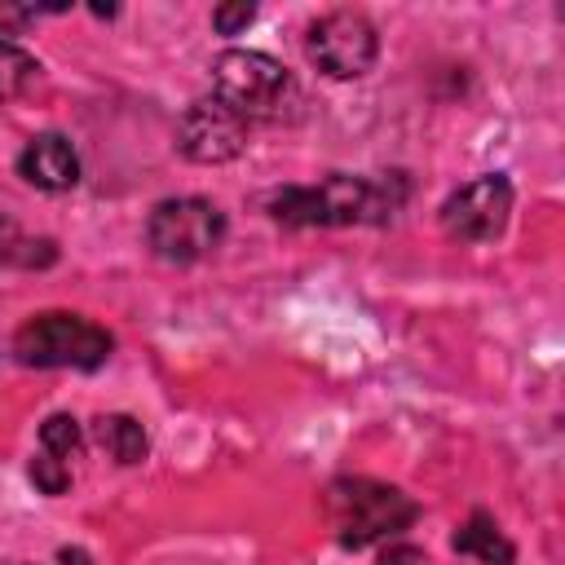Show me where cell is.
<instances>
[{
  "mask_svg": "<svg viewBox=\"0 0 565 565\" xmlns=\"http://www.w3.org/2000/svg\"><path fill=\"white\" fill-rule=\"evenodd\" d=\"M40 18V4H0V40L26 31Z\"/></svg>",
  "mask_w": 565,
  "mask_h": 565,
  "instance_id": "2e32d148",
  "label": "cell"
},
{
  "mask_svg": "<svg viewBox=\"0 0 565 565\" xmlns=\"http://www.w3.org/2000/svg\"><path fill=\"white\" fill-rule=\"evenodd\" d=\"M115 349V335L106 327H97L84 313H66V309H49L35 313L18 327L13 335V358L22 366H75V371H97Z\"/></svg>",
  "mask_w": 565,
  "mask_h": 565,
  "instance_id": "277c9868",
  "label": "cell"
},
{
  "mask_svg": "<svg viewBox=\"0 0 565 565\" xmlns=\"http://www.w3.org/2000/svg\"><path fill=\"white\" fill-rule=\"evenodd\" d=\"M212 97L225 102L247 124L252 119L278 124L287 115H296V106H300V88H296L291 71L282 62H274L269 53H256V49H230L216 57Z\"/></svg>",
  "mask_w": 565,
  "mask_h": 565,
  "instance_id": "3957f363",
  "label": "cell"
},
{
  "mask_svg": "<svg viewBox=\"0 0 565 565\" xmlns=\"http://www.w3.org/2000/svg\"><path fill=\"white\" fill-rule=\"evenodd\" d=\"M221 238H225V212L212 199L185 194V199H163L150 207L146 243L168 265H194L212 256Z\"/></svg>",
  "mask_w": 565,
  "mask_h": 565,
  "instance_id": "5b68a950",
  "label": "cell"
},
{
  "mask_svg": "<svg viewBox=\"0 0 565 565\" xmlns=\"http://www.w3.org/2000/svg\"><path fill=\"white\" fill-rule=\"evenodd\" d=\"M322 503H327V521H331L340 547H353V552L384 543V539H397L419 516V503L411 494H402L388 481H371V477L331 481Z\"/></svg>",
  "mask_w": 565,
  "mask_h": 565,
  "instance_id": "7a4b0ae2",
  "label": "cell"
},
{
  "mask_svg": "<svg viewBox=\"0 0 565 565\" xmlns=\"http://www.w3.org/2000/svg\"><path fill=\"white\" fill-rule=\"evenodd\" d=\"M53 565H93V561H88L84 547H62V552L53 556Z\"/></svg>",
  "mask_w": 565,
  "mask_h": 565,
  "instance_id": "ac0fdd59",
  "label": "cell"
},
{
  "mask_svg": "<svg viewBox=\"0 0 565 565\" xmlns=\"http://www.w3.org/2000/svg\"><path fill=\"white\" fill-rule=\"evenodd\" d=\"M252 18H256V4H247V0H238V4H216V9H212V26H216L221 35H238L243 26H252Z\"/></svg>",
  "mask_w": 565,
  "mask_h": 565,
  "instance_id": "9a60e30c",
  "label": "cell"
},
{
  "mask_svg": "<svg viewBox=\"0 0 565 565\" xmlns=\"http://www.w3.org/2000/svg\"><path fill=\"white\" fill-rule=\"evenodd\" d=\"M35 75H40V62L31 53H22L13 40H0V102L26 93L35 84Z\"/></svg>",
  "mask_w": 565,
  "mask_h": 565,
  "instance_id": "7c38bea8",
  "label": "cell"
},
{
  "mask_svg": "<svg viewBox=\"0 0 565 565\" xmlns=\"http://www.w3.org/2000/svg\"><path fill=\"white\" fill-rule=\"evenodd\" d=\"M450 547L459 556H472L481 565H512L516 561V547L503 539V530L494 525L490 512H472L455 534H450Z\"/></svg>",
  "mask_w": 565,
  "mask_h": 565,
  "instance_id": "30bf717a",
  "label": "cell"
},
{
  "mask_svg": "<svg viewBox=\"0 0 565 565\" xmlns=\"http://www.w3.org/2000/svg\"><path fill=\"white\" fill-rule=\"evenodd\" d=\"M40 446L53 455V459H75L79 450H84V428H79V419L75 415H66V411H53L44 424H40Z\"/></svg>",
  "mask_w": 565,
  "mask_h": 565,
  "instance_id": "4fadbf2b",
  "label": "cell"
},
{
  "mask_svg": "<svg viewBox=\"0 0 565 565\" xmlns=\"http://www.w3.org/2000/svg\"><path fill=\"white\" fill-rule=\"evenodd\" d=\"M305 57L331 79H358L380 57V35L358 9L322 13L305 35Z\"/></svg>",
  "mask_w": 565,
  "mask_h": 565,
  "instance_id": "8992f818",
  "label": "cell"
},
{
  "mask_svg": "<svg viewBox=\"0 0 565 565\" xmlns=\"http://www.w3.org/2000/svg\"><path fill=\"white\" fill-rule=\"evenodd\" d=\"M26 477H31V486H35L40 494H62V490L71 486V468H66L62 459H53L49 450L31 455V463H26Z\"/></svg>",
  "mask_w": 565,
  "mask_h": 565,
  "instance_id": "5bb4252c",
  "label": "cell"
},
{
  "mask_svg": "<svg viewBox=\"0 0 565 565\" xmlns=\"http://www.w3.org/2000/svg\"><path fill=\"white\" fill-rule=\"evenodd\" d=\"M93 437L102 441V450L115 463H141L150 455V437H146V424L137 415H102L93 424Z\"/></svg>",
  "mask_w": 565,
  "mask_h": 565,
  "instance_id": "8fae6325",
  "label": "cell"
},
{
  "mask_svg": "<svg viewBox=\"0 0 565 565\" xmlns=\"http://www.w3.org/2000/svg\"><path fill=\"white\" fill-rule=\"evenodd\" d=\"M18 172L26 185L62 194V190H75L79 181V154L62 132H35L18 154Z\"/></svg>",
  "mask_w": 565,
  "mask_h": 565,
  "instance_id": "9c48e42d",
  "label": "cell"
},
{
  "mask_svg": "<svg viewBox=\"0 0 565 565\" xmlns=\"http://www.w3.org/2000/svg\"><path fill=\"white\" fill-rule=\"evenodd\" d=\"M411 194L406 172H388L380 181L331 172L318 185H287L269 194V216L278 225H358L393 216Z\"/></svg>",
  "mask_w": 565,
  "mask_h": 565,
  "instance_id": "6da1fadb",
  "label": "cell"
},
{
  "mask_svg": "<svg viewBox=\"0 0 565 565\" xmlns=\"http://www.w3.org/2000/svg\"><path fill=\"white\" fill-rule=\"evenodd\" d=\"M177 146L190 163H230L247 150V119L216 97H199L177 119Z\"/></svg>",
  "mask_w": 565,
  "mask_h": 565,
  "instance_id": "ba28073f",
  "label": "cell"
},
{
  "mask_svg": "<svg viewBox=\"0 0 565 565\" xmlns=\"http://www.w3.org/2000/svg\"><path fill=\"white\" fill-rule=\"evenodd\" d=\"M512 216V181L503 172H486L459 185L441 203V230L459 243H494Z\"/></svg>",
  "mask_w": 565,
  "mask_h": 565,
  "instance_id": "52a82bcc",
  "label": "cell"
},
{
  "mask_svg": "<svg viewBox=\"0 0 565 565\" xmlns=\"http://www.w3.org/2000/svg\"><path fill=\"white\" fill-rule=\"evenodd\" d=\"M375 565H424V552L415 543H388Z\"/></svg>",
  "mask_w": 565,
  "mask_h": 565,
  "instance_id": "e0dca14e",
  "label": "cell"
}]
</instances>
